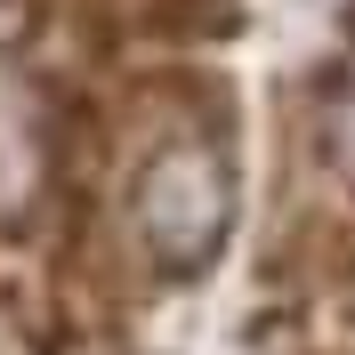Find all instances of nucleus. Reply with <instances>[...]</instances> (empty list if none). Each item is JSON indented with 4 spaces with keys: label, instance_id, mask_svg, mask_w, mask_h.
I'll return each mask as SVG.
<instances>
[{
    "label": "nucleus",
    "instance_id": "nucleus-1",
    "mask_svg": "<svg viewBox=\"0 0 355 355\" xmlns=\"http://www.w3.org/2000/svg\"><path fill=\"white\" fill-rule=\"evenodd\" d=\"M137 234H146V250H154L170 275H194L210 250H218L226 234V178L210 154H162L154 170H146V186H137Z\"/></svg>",
    "mask_w": 355,
    "mask_h": 355
}]
</instances>
